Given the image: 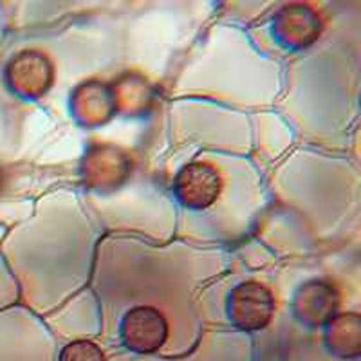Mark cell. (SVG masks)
I'll list each match as a JSON object with an SVG mask.
<instances>
[{
    "label": "cell",
    "mask_w": 361,
    "mask_h": 361,
    "mask_svg": "<svg viewBox=\"0 0 361 361\" xmlns=\"http://www.w3.org/2000/svg\"><path fill=\"white\" fill-rule=\"evenodd\" d=\"M275 307L276 302L271 289L255 280L235 286L226 302L228 318L243 331H260L267 327Z\"/></svg>",
    "instance_id": "6da1fadb"
},
{
    "label": "cell",
    "mask_w": 361,
    "mask_h": 361,
    "mask_svg": "<svg viewBox=\"0 0 361 361\" xmlns=\"http://www.w3.org/2000/svg\"><path fill=\"white\" fill-rule=\"evenodd\" d=\"M169 320L152 305H137L125 312L119 336L130 353L154 354L169 340Z\"/></svg>",
    "instance_id": "7a4b0ae2"
},
{
    "label": "cell",
    "mask_w": 361,
    "mask_h": 361,
    "mask_svg": "<svg viewBox=\"0 0 361 361\" xmlns=\"http://www.w3.org/2000/svg\"><path fill=\"white\" fill-rule=\"evenodd\" d=\"M222 192V177L214 164L193 161L179 170L173 180L177 201L188 209H206L214 204Z\"/></svg>",
    "instance_id": "3957f363"
},
{
    "label": "cell",
    "mask_w": 361,
    "mask_h": 361,
    "mask_svg": "<svg viewBox=\"0 0 361 361\" xmlns=\"http://www.w3.org/2000/svg\"><path fill=\"white\" fill-rule=\"evenodd\" d=\"M340 307V293L333 283L311 280L296 293L295 312L300 320L311 325L331 322Z\"/></svg>",
    "instance_id": "277c9868"
},
{
    "label": "cell",
    "mask_w": 361,
    "mask_h": 361,
    "mask_svg": "<svg viewBox=\"0 0 361 361\" xmlns=\"http://www.w3.org/2000/svg\"><path fill=\"white\" fill-rule=\"evenodd\" d=\"M58 361H105V354L94 341L76 340L63 347Z\"/></svg>",
    "instance_id": "5b68a950"
}]
</instances>
